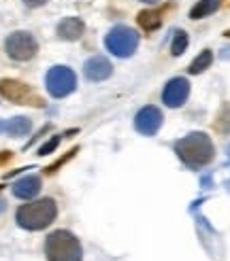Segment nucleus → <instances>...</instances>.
Returning a JSON list of instances; mask_svg holds the SVG:
<instances>
[{"instance_id": "obj_1", "label": "nucleus", "mask_w": 230, "mask_h": 261, "mask_svg": "<svg viewBox=\"0 0 230 261\" xmlns=\"http://www.w3.org/2000/svg\"><path fill=\"white\" fill-rule=\"evenodd\" d=\"M177 158L181 160L188 168L192 170H198V168H204L207 164L213 162L215 158V147L213 140L204 134V132H192L183 138H179L173 145Z\"/></svg>"}, {"instance_id": "obj_2", "label": "nucleus", "mask_w": 230, "mask_h": 261, "mask_svg": "<svg viewBox=\"0 0 230 261\" xmlns=\"http://www.w3.org/2000/svg\"><path fill=\"white\" fill-rule=\"evenodd\" d=\"M56 217H58V206L51 198H43V200H36L30 204H24L15 213L17 225L28 229V231L45 229L47 225L54 223Z\"/></svg>"}, {"instance_id": "obj_3", "label": "nucleus", "mask_w": 230, "mask_h": 261, "mask_svg": "<svg viewBox=\"0 0 230 261\" xmlns=\"http://www.w3.org/2000/svg\"><path fill=\"white\" fill-rule=\"evenodd\" d=\"M45 255H47V261H81L83 251L75 233L66 229H58L47 236Z\"/></svg>"}, {"instance_id": "obj_4", "label": "nucleus", "mask_w": 230, "mask_h": 261, "mask_svg": "<svg viewBox=\"0 0 230 261\" xmlns=\"http://www.w3.org/2000/svg\"><path fill=\"white\" fill-rule=\"evenodd\" d=\"M105 47L118 58H130L139 47V34L128 25H115L105 38Z\"/></svg>"}, {"instance_id": "obj_5", "label": "nucleus", "mask_w": 230, "mask_h": 261, "mask_svg": "<svg viewBox=\"0 0 230 261\" xmlns=\"http://www.w3.org/2000/svg\"><path fill=\"white\" fill-rule=\"evenodd\" d=\"M5 49H7V56L13 58L15 62H28L36 56V51H38V43H36V38L30 34V32H13L7 36V41H5Z\"/></svg>"}, {"instance_id": "obj_6", "label": "nucleus", "mask_w": 230, "mask_h": 261, "mask_svg": "<svg viewBox=\"0 0 230 261\" xmlns=\"http://www.w3.org/2000/svg\"><path fill=\"white\" fill-rule=\"evenodd\" d=\"M45 87L54 98H64L75 91L77 76L68 66H54L45 74Z\"/></svg>"}, {"instance_id": "obj_7", "label": "nucleus", "mask_w": 230, "mask_h": 261, "mask_svg": "<svg viewBox=\"0 0 230 261\" xmlns=\"http://www.w3.org/2000/svg\"><path fill=\"white\" fill-rule=\"evenodd\" d=\"M0 96L15 104H34V107L43 104V100L34 94V89H30V85L15 79H0Z\"/></svg>"}, {"instance_id": "obj_8", "label": "nucleus", "mask_w": 230, "mask_h": 261, "mask_svg": "<svg viewBox=\"0 0 230 261\" xmlns=\"http://www.w3.org/2000/svg\"><path fill=\"white\" fill-rule=\"evenodd\" d=\"M162 111L158 107H153V104H147V107H143L136 117H134V127L136 132H141L143 136H153L158 134V129L162 127Z\"/></svg>"}, {"instance_id": "obj_9", "label": "nucleus", "mask_w": 230, "mask_h": 261, "mask_svg": "<svg viewBox=\"0 0 230 261\" xmlns=\"http://www.w3.org/2000/svg\"><path fill=\"white\" fill-rule=\"evenodd\" d=\"M188 96H190V81L183 79V76H175L162 89V102L171 109L183 107Z\"/></svg>"}, {"instance_id": "obj_10", "label": "nucleus", "mask_w": 230, "mask_h": 261, "mask_svg": "<svg viewBox=\"0 0 230 261\" xmlns=\"http://www.w3.org/2000/svg\"><path fill=\"white\" fill-rule=\"evenodd\" d=\"M83 72L89 81H105L113 74V66L105 56H92L83 64Z\"/></svg>"}, {"instance_id": "obj_11", "label": "nucleus", "mask_w": 230, "mask_h": 261, "mask_svg": "<svg viewBox=\"0 0 230 261\" xmlns=\"http://www.w3.org/2000/svg\"><path fill=\"white\" fill-rule=\"evenodd\" d=\"M38 191H41V178L34 174H28L13 182V195L19 200H32L34 195H38Z\"/></svg>"}, {"instance_id": "obj_12", "label": "nucleus", "mask_w": 230, "mask_h": 261, "mask_svg": "<svg viewBox=\"0 0 230 261\" xmlns=\"http://www.w3.org/2000/svg\"><path fill=\"white\" fill-rule=\"evenodd\" d=\"M85 23L79 17H64L58 23V36L64 38V41H77V38L83 36Z\"/></svg>"}, {"instance_id": "obj_13", "label": "nucleus", "mask_w": 230, "mask_h": 261, "mask_svg": "<svg viewBox=\"0 0 230 261\" xmlns=\"http://www.w3.org/2000/svg\"><path fill=\"white\" fill-rule=\"evenodd\" d=\"M222 7V0H198V3L190 9V19H202L209 17Z\"/></svg>"}, {"instance_id": "obj_14", "label": "nucleus", "mask_w": 230, "mask_h": 261, "mask_svg": "<svg viewBox=\"0 0 230 261\" xmlns=\"http://www.w3.org/2000/svg\"><path fill=\"white\" fill-rule=\"evenodd\" d=\"M30 127H32V121L28 117H13V119L5 121V132L11 136H26L30 132Z\"/></svg>"}, {"instance_id": "obj_15", "label": "nucleus", "mask_w": 230, "mask_h": 261, "mask_svg": "<svg viewBox=\"0 0 230 261\" xmlns=\"http://www.w3.org/2000/svg\"><path fill=\"white\" fill-rule=\"evenodd\" d=\"M162 9H158V11H143V13H139V25L143 30H147V32H151V30H156V28H160L162 25Z\"/></svg>"}, {"instance_id": "obj_16", "label": "nucleus", "mask_w": 230, "mask_h": 261, "mask_svg": "<svg viewBox=\"0 0 230 261\" xmlns=\"http://www.w3.org/2000/svg\"><path fill=\"white\" fill-rule=\"evenodd\" d=\"M211 62H213V54L209 49H204V51H200V56H196L194 62L188 66V72L190 74H200L202 70H207L211 66Z\"/></svg>"}, {"instance_id": "obj_17", "label": "nucleus", "mask_w": 230, "mask_h": 261, "mask_svg": "<svg viewBox=\"0 0 230 261\" xmlns=\"http://www.w3.org/2000/svg\"><path fill=\"white\" fill-rule=\"evenodd\" d=\"M188 43H190L188 34L183 30H177L175 36H173V43H171V54L173 56H181L186 51V47H188Z\"/></svg>"}, {"instance_id": "obj_18", "label": "nucleus", "mask_w": 230, "mask_h": 261, "mask_svg": "<svg viewBox=\"0 0 230 261\" xmlns=\"http://www.w3.org/2000/svg\"><path fill=\"white\" fill-rule=\"evenodd\" d=\"M215 127L220 129V132L224 134H230V107H224L220 117H217V121H215Z\"/></svg>"}, {"instance_id": "obj_19", "label": "nucleus", "mask_w": 230, "mask_h": 261, "mask_svg": "<svg viewBox=\"0 0 230 261\" xmlns=\"http://www.w3.org/2000/svg\"><path fill=\"white\" fill-rule=\"evenodd\" d=\"M62 136H64V134H56V136H51V140H49V142H45V145H43L41 149H38V155H49V153H54V151H56V147L60 145Z\"/></svg>"}, {"instance_id": "obj_20", "label": "nucleus", "mask_w": 230, "mask_h": 261, "mask_svg": "<svg viewBox=\"0 0 230 261\" xmlns=\"http://www.w3.org/2000/svg\"><path fill=\"white\" fill-rule=\"evenodd\" d=\"M75 153H77V149H73V151H71V153L66 155V158H60V160H58V162H56L54 166H49V168H47V170H45V172H56V170H58V168H60V166H64V164H66V162H68V160L73 158V155H75Z\"/></svg>"}, {"instance_id": "obj_21", "label": "nucleus", "mask_w": 230, "mask_h": 261, "mask_svg": "<svg viewBox=\"0 0 230 261\" xmlns=\"http://www.w3.org/2000/svg\"><path fill=\"white\" fill-rule=\"evenodd\" d=\"M47 3V0H24V5L26 7H30V9H36V7H43Z\"/></svg>"}, {"instance_id": "obj_22", "label": "nucleus", "mask_w": 230, "mask_h": 261, "mask_svg": "<svg viewBox=\"0 0 230 261\" xmlns=\"http://www.w3.org/2000/svg\"><path fill=\"white\" fill-rule=\"evenodd\" d=\"M11 155H13L11 151H0V166H3L5 162H9V160H11Z\"/></svg>"}, {"instance_id": "obj_23", "label": "nucleus", "mask_w": 230, "mask_h": 261, "mask_svg": "<svg viewBox=\"0 0 230 261\" xmlns=\"http://www.w3.org/2000/svg\"><path fill=\"white\" fill-rule=\"evenodd\" d=\"M141 3H147V5H156L158 0H141Z\"/></svg>"}, {"instance_id": "obj_24", "label": "nucleus", "mask_w": 230, "mask_h": 261, "mask_svg": "<svg viewBox=\"0 0 230 261\" xmlns=\"http://www.w3.org/2000/svg\"><path fill=\"white\" fill-rule=\"evenodd\" d=\"M226 36H230V30H228V32H226Z\"/></svg>"}]
</instances>
